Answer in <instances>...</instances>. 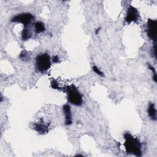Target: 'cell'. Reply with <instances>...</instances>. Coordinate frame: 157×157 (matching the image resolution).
Returning <instances> with one entry per match:
<instances>
[{
  "instance_id": "6da1fadb",
  "label": "cell",
  "mask_w": 157,
  "mask_h": 157,
  "mask_svg": "<svg viewBox=\"0 0 157 157\" xmlns=\"http://www.w3.org/2000/svg\"><path fill=\"white\" fill-rule=\"evenodd\" d=\"M124 138L125 139L124 145L126 152L128 153L133 154L136 156H141L142 155V150L141 144L139 140L128 133L124 134Z\"/></svg>"
},
{
  "instance_id": "7a4b0ae2",
  "label": "cell",
  "mask_w": 157,
  "mask_h": 157,
  "mask_svg": "<svg viewBox=\"0 0 157 157\" xmlns=\"http://www.w3.org/2000/svg\"><path fill=\"white\" fill-rule=\"evenodd\" d=\"M65 89L67 92L68 100L75 106H81L82 104V97L74 85L67 86Z\"/></svg>"
},
{
  "instance_id": "3957f363",
  "label": "cell",
  "mask_w": 157,
  "mask_h": 157,
  "mask_svg": "<svg viewBox=\"0 0 157 157\" xmlns=\"http://www.w3.org/2000/svg\"><path fill=\"white\" fill-rule=\"evenodd\" d=\"M51 66L50 57L47 53L38 55L36 58V67L39 72H44L47 71Z\"/></svg>"
},
{
  "instance_id": "277c9868",
  "label": "cell",
  "mask_w": 157,
  "mask_h": 157,
  "mask_svg": "<svg viewBox=\"0 0 157 157\" xmlns=\"http://www.w3.org/2000/svg\"><path fill=\"white\" fill-rule=\"evenodd\" d=\"M33 16L30 13H23L18 14L14 16L12 19V22H20L24 25V27H27V26L31 23L33 19Z\"/></svg>"
},
{
  "instance_id": "5b68a950",
  "label": "cell",
  "mask_w": 157,
  "mask_h": 157,
  "mask_svg": "<svg viewBox=\"0 0 157 157\" xmlns=\"http://www.w3.org/2000/svg\"><path fill=\"white\" fill-rule=\"evenodd\" d=\"M156 25L157 21L156 20L148 19L147 21V33L148 38L154 42H156Z\"/></svg>"
},
{
  "instance_id": "8992f818",
  "label": "cell",
  "mask_w": 157,
  "mask_h": 157,
  "mask_svg": "<svg viewBox=\"0 0 157 157\" xmlns=\"http://www.w3.org/2000/svg\"><path fill=\"white\" fill-rule=\"evenodd\" d=\"M139 18V14L137 9L131 6L127 11L126 16L125 17V22L130 24L133 22H136Z\"/></svg>"
},
{
  "instance_id": "52a82bcc",
  "label": "cell",
  "mask_w": 157,
  "mask_h": 157,
  "mask_svg": "<svg viewBox=\"0 0 157 157\" xmlns=\"http://www.w3.org/2000/svg\"><path fill=\"white\" fill-rule=\"evenodd\" d=\"M63 112L65 115V125H70L72 124V115L71 112V108L69 105L65 104L63 107Z\"/></svg>"
},
{
  "instance_id": "ba28073f",
  "label": "cell",
  "mask_w": 157,
  "mask_h": 157,
  "mask_svg": "<svg viewBox=\"0 0 157 157\" xmlns=\"http://www.w3.org/2000/svg\"><path fill=\"white\" fill-rule=\"evenodd\" d=\"M49 126L46 124L36 123L34 125V129L39 134H45L49 131Z\"/></svg>"
},
{
  "instance_id": "9c48e42d",
  "label": "cell",
  "mask_w": 157,
  "mask_h": 157,
  "mask_svg": "<svg viewBox=\"0 0 157 157\" xmlns=\"http://www.w3.org/2000/svg\"><path fill=\"white\" fill-rule=\"evenodd\" d=\"M148 114L153 120H156V111L153 103H150L148 108Z\"/></svg>"
},
{
  "instance_id": "30bf717a",
  "label": "cell",
  "mask_w": 157,
  "mask_h": 157,
  "mask_svg": "<svg viewBox=\"0 0 157 157\" xmlns=\"http://www.w3.org/2000/svg\"><path fill=\"white\" fill-rule=\"evenodd\" d=\"M35 28L36 33H41L45 31V26L41 22H37L35 24Z\"/></svg>"
},
{
  "instance_id": "8fae6325",
  "label": "cell",
  "mask_w": 157,
  "mask_h": 157,
  "mask_svg": "<svg viewBox=\"0 0 157 157\" xmlns=\"http://www.w3.org/2000/svg\"><path fill=\"white\" fill-rule=\"evenodd\" d=\"M31 33H30L27 27H24V30L22 31V38L24 41H26L28 40L29 38H31Z\"/></svg>"
},
{
  "instance_id": "7c38bea8",
  "label": "cell",
  "mask_w": 157,
  "mask_h": 157,
  "mask_svg": "<svg viewBox=\"0 0 157 157\" xmlns=\"http://www.w3.org/2000/svg\"><path fill=\"white\" fill-rule=\"evenodd\" d=\"M148 68H149V69L151 70V71H152V72H153V81H155V82H157V77H156V71H155V69L152 66H151L150 64H148Z\"/></svg>"
},
{
  "instance_id": "4fadbf2b",
  "label": "cell",
  "mask_w": 157,
  "mask_h": 157,
  "mask_svg": "<svg viewBox=\"0 0 157 157\" xmlns=\"http://www.w3.org/2000/svg\"><path fill=\"white\" fill-rule=\"evenodd\" d=\"M51 87L53 89H57V90H61V88L58 86V84L57 82L55 80L52 81L51 82Z\"/></svg>"
},
{
  "instance_id": "5bb4252c",
  "label": "cell",
  "mask_w": 157,
  "mask_h": 157,
  "mask_svg": "<svg viewBox=\"0 0 157 157\" xmlns=\"http://www.w3.org/2000/svg\"><path fill=\"white\" fill-rule=\"evenodd\" d=\"M92 69H93V71H94L95 73H97L98 75H100V76H102V77L104 75V73L102 72L98 69V68L97 66H93Z\"/></svg>"
},
{
  "instance_id": "9a60e30c",
  "label": "cell",
  "mask_w": 157,
  "mask_h": 157,
  "mask_svg": "<svg viewBox=\"0 0 157 157\" xmlns=\"http://www.w3.org/2000/svg\"><path fill=\"white\" fill-rule=\"evenodd\" d=\"M53 61L54 63H58L59 61V58L58 57V56H54L53 57Z\"/></svg>"
},
{
  "instance_id": "2e32d148",
  "label": "cell",
  "mask_w": 157,
  "mask_h": 157,
  "mask_svg": "<svg viewBox=\"0 0 157 157\" xmlns=\"http://www.w3.org/2000/svg\"><path fill=\"white\" fill-rule=\"evenodd\" d=\"M153 50H154V55H155V57L156 58V44H155V46H154Z\"/></svg>"
},
{
  "instance_id": "e0dca14e",
  "label": "cell",
  "mask_w": 157,
  "mask_h": 157,
  "mask_svg": "<svg viewBox=\"0 0 157 157\" xmlns=\"http://www.w3.org/2000/svg\"><path fill=\"white\" fill-rule=\"evenodd\" d=\"M100 29H101V28H98V29H97V30H96V32H95V33H96V34H98V33L100 31Z\"/></svg>"
}]
</instances>
